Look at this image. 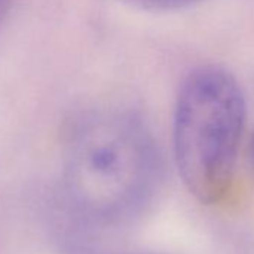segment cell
<instances>
[{"mask_svg":"<svg viewBox=\"0 0 254 254\" xmlns=\"http://www.w3.org/2000/svg\"><path fill=\"white\" fill-rule=\"evenodd\" d=\"M253 154H254V136H253Z\"/></svg>","mask_w":254,"mask_h":254,"instance_id":"5","label":"cell"},{"mask_svg":"<svg viewBox=\"0 0 254 254\" xmlns=\"http://www.w3.org/2000/svg\"><path fill=\"white\" fill-rule=\"evenodd\" d=\"M123 2L150 11H175L200 3L203 0H123Z\"/></svg>","mask_w":254,"mask_h":254,"instance_id":"3","label":"cell"},{"mask_svg":"<svg viewBox=\"0 0 254 254\" xmlns=\"http://www.w3.org/2000/svg\"><path fill=\"white\" fill-rule=\"evenodd\" d=\"M244 124V93L229 70L208 64L186 76L174 111V154L184 186L202 203L226 197Z\"/></svg>","mask_w":254,"mask_h":254,"instance_id":"2","label":"cell"},{"mask_svg":"<svg viewBox=\"0 0 254 254\" xmlns=\"http://www.w3.org/2000/svg\"><path fill=\"white\" fill-rule=\"evenodd\" d=\"M159 175L154 139L129 114L88 115L70 136L64 186L70 200L88 215L111 220L132 214L153 194Z\"/></svg>","mask_w":254,"mask_h":254,"instance_id":"1","label":"cell"},{"mask_svg":"<svg viewBox=\"0 0 254 254\" xmlns=\"http://www.w3.org/2000/svg\"><path fill=\"white\" fill-rule=\"evenodd\" d=\"M11 3H12V0H0V20L8 12V9L11 8Z\"/></svg>","mask_w":254,"mask_h":254,"instance_id":"4","label":"cell"}]
</instances>
